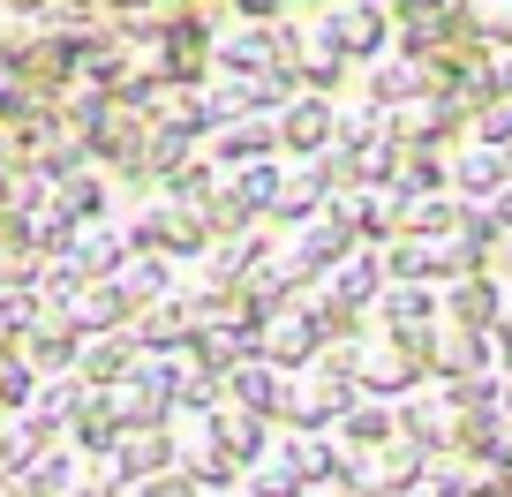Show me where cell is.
Segmentation results:
<instances>
[{"mask_svg": "<svg viewBox=\"0 0 512 497\" xmlns=\"http://www.w3.org/2000/svg\"><path fill=\"white\" fill-rule=\"evenodd\" d=\"M136 362H144V347H136L128 332H91V339H83V354H76V377L91 392H113V385L136 377Z\"/></svg>", "mask_w": 512, "mask_h": 497, "instance_id": "obj_10", "label": "cell"}, {"mask_svg": "<svg viewBox=\"0 0 512 497\" xmlns=\"http://www.w3.org/2000/svg\"><path fill=\"white\" fill-rule=\"evenodd\" d=\"M53 445H61V430H53V422H38L31 407L0 415V482H16L23 467H31L38 452H53Z\"/></svg>", "mask_w": 512, "mask_h": 497, "instance_id": "obj_15", "label": "cell"}, {"mask_svg": "<svg viewBox=\"0 0 512 497\" xmlns=\"http://www.w3.org/2000/svg\"><path fill=\"white\" fill-rule=\"evenodd\" d=\"M430 91V76H422V61H407V53H377V61H362V98L369 106H407V98Z\"/></svg>", "mask_w": 512, "mask_h": 497, "instance_id": "obj_13", "label": "cell"}, {"mask_svg": "<svg viewBox=\"0 0 512 497\" xmlns=\"http://www.w3.org/2000/svg\"><path fill=\"white\" fill-rule=\"evenodd\" d=\"M437 309H445V317L460 324V332H490V324H497V309H505V294H497V279L467 272V279H452V294H445Z\"/></svg>", "mask_w": 512, "mask_h": 497, "instance_id": "obj_23", "label": "cell"}, {"mask_svg": "<svg viewBox=\"0 0 512 497\" xmlns=\"http://www.w3.org/2000/svg\"><path fill=\"white\" fill-rule=\"evenodd\" d=\"M279 460H287L302 482H324V475H339V467H347V460H339V452L324 445L317 430H294V437H279Z\"/></svg>", "mask_w": 512, "mask_h": 497, "instance_id": "obj_29", "label": "cell"}, {"mask_svg": "<svg viewBox=\"0 0 512 497\" xmlns=\"http://www.w3.org/2000/svg\"><path fill=\"white\" fill-rule=\"evenodd\" d=\"M377 309L392 317V332H422V324L437 317V294L422 287V279H392V287L377 294Z\"/></svg>", "mask_w": 512, "mask_h": 497, "instance_id": "obj_27", "label": "cell"}, {"mask_svg": "<svg viewBox=\"0 0 512 497\" xmlns=\"http://www.w3.org/2000/svg\"><path fill=\"white\" fill-rule=\"evenodd\" d=\"M452 226H460V196H407L400 204V234H430V241H445Z\"/></svg>", "mask_w": 512, "mask_h": 497, "instance_id": "obj_28", "label": "cell"}, {"mask_svg": "<svg viewBox=\"0 0 512 497\" xmlns=\"http://www.w3.org/2000/svg\"><path fill=\"white\" fill-rule=\"evenodd\" d=\"M309 31L362 68V61H377V53H392V8H377V0H332V8H317Z\"/></svg>", "mask_w": 512, "mask_h": 497, "instance_id": "obj_2", "label": "cell"}, {"mask_svg": "<svg viewBox=\"0 0 512 497\" xmlns=\"http://www.w3.org/2000/svg\"><path fill=\"white\" fill-rule=\"evenodd\" d=\"M392 430H400V422L384 415L377 400H354L347 415H339V437H347V445H384V437H392Z\"/></svg>", "mask_w": 512, "mask_h": 497, "instance_id": "obj_36", "label": "cell"}, {"mask_svg": "<svg viewBox=\"0 0 512 497\" xmlns=\"http://www.w3.org/2000/svg\"><path fill=\"white\" fill-rule=\"evenodd\" d=\"M302 490H309V482L272 452V460H249V490H241V497H302Z\"/></svg>", "mask_w": 512, "mask_h": 497, "instance_id": "obj_37", "label": "cell"}, {"mask_svg": "<svg viewBox=\"0 0 512 497\" xmlns=\"http://www.w3.org/2000/svg\"><path fill=\"white\" fill-rule=\"evenodd\" d=\"M272 121H279V159H324V151H332V129H339V98L294 91Z\"/></svg>", "mask_w": 512, "mask_h": 497, "instance_id": "obj_3", "label": "cell"}, {"mask_svg": "<svg viewBox=\"0 0 512 497\" xmlns=\"http://www.w3.org/2000/svg\"><path fill=\"white\" fill-rule=\"evenodd\" d=\"M279 61H287L279 53V23L234 16L226 31H211V68H226V76H272Z\"/></svg>", "mask_w": 512, "mask_h": 497, "instance_id": "obj_4", "label": "cell"}, {"mask_svg": "<svg viewBox=\"0 0 512 497\" xmlns=\"http://www.w3.org/2000/svg\"><path fill=\"white\" fill-rule=\"evenodd\" d=\"M128 497H204V482L189 475V467H159V475H144V482H128Z\"/></svg>", "mask_w": 512, "mask_h": 497, "instance_id": "obj_39", "label": "cell"}, {"mask_svg": "<svg viewBox=\"0 0 512 497\" xmlns=\"http://www.w3.org/2000/svg\"><path fill=\"white\" fill-rule=\"evenodd\" d=\"M113 467H121V482H144V475H159V467H174V430H121Z\"/></svg>", "mask_w": 512, "mask_h": 497, "instance_id": "obj_24", "label": "cell"}, {"mask_svg": "<svg viewBox=\"0 0 512 497\" xmlns=\"http://www.w3.org/2000/svg\"><path fill=\"white\" fill-rule=\"evenodd\" d=\"M219 400H226V377H219V369H204V362H196L189 377H181V392H174V415H211Z\"/></svg>", "mask_w": 512, "mask_h": 497, "instance_id": "obj_35", "label": "cell"}, {"mask_svg": "<svg viewBox=\"0 0 512 497\" xmlns=\"http://www.w3.org/2000/svg\"><path fill=\"white\" fill-rule=\"evenodd\" d=\"M61 437H68L76 452H113V445H121V415H113V392H83L76 415L61 422Z\"/></svg>", "mask_w": 512, "mask_h": 497, "instance_id": "obj_22", "label": "cell"}, {"mask_svg": "<svg viewBox=\"0 0 512 497\" xmlns=\"http://www.w3.org/2000/svg\"><path fill=\"white\" fill-rule=\"evenodd\" d=\"M174 460L189 467V475L204 482V490H234V475H241V460H234V452H226L219 437L204 430V422H189V430L174 422Z\"/></svg>", "mask_w": 512, "mask_h": 497, "instance_id": "obj_12", "label": "cell"}, {"mask_svg": "<svg viewBox=\"0 0 512 497\" xmlns=\"http://www.w3.org/2000/svg\"><path fill=\"white\" fill-rule=\"evenodd\" d=\"M128 249H144V257H166V264H189V257H204L211 249V226H204V211L196 204H174V196H159L151 189L144 204L128 211Z\"/></svg>", "mask_w": 512, "mask_h": 497, "instance_id": "obj_1", "label": "cell"}, {"mask_svg": "<svg viewBox=\"0 0 512 497\" xmlns=\"http://www.w3.org/2000/svg\"><path fill=\"white\" fill-rule=\"evenodd\" d=\"M226 400L256 407V415H279V400H287V369H272L264 354H241V362L226 369Z\"/></svg>", "mask_w": 512, "mask_h": 497, "instance_id": "obj_17", "label": "cell"}, {"mask_svg": "<svg viewBox=\"0 0 512 497\" xmlns=\"http://www.w3.org/2000/svg\"><path fill=\"white\" fill-rule=\"evenodd\" d=\"M354 377H362V392H407V385H415V354H407V347L362 354V369H354Z\"/></svg>", "mask_w": 512, "mask_h": 497, "instance_id": "obj_33", "label": "cell"}, {"mask_svg": "<svg viewBox=\"0 0 512 497\" xmlns=\"http://www.w3.org/2000/svg\"><path fill=\"white\" fill-rule=\"evenodd\" d=\"M475 144L512 151V98H490V106H475Z\"/></svg>", "mask_w": 512, "mask_h": 497, "instance_id": "obj_40", "label": "cell"}, {"mask_svg": "<svg viewBox=\"0 0 512 497\" xmlns=\"http://www.w3.org/2000/svg\"><path fill=\"white\" fill-rule=\"evenodd\" d=\"M16 354L38 369V377H53V369H76V354H83V324L68 317V309H46V317H38L31 332L16 339Z\"/></svg>", "mask_w": 512, "mask_h": 497, "instance_id": "obj_8", "label": "cell"}, {"mask_svg": "<svg viewBox=\"0 0 512 497\" xmlns=\"http://www.w3.org/2000/svg\"><path fill=\"white\" fill-rule=\"evenodd\" d=\"M324 294H332L339 309H369V302L384 294V257L369 249V241H354L347 257H339L332 272H324Z\"/></svg>", "mask_w": 512, "mask_h": 497, "instance_id": "obj_11", "label": "cell"}, {"mask_svg": "<svg viewBox=\"0 0 512 497\" xmlns=\"http://www.w3.org/2000/svg\"><path fill=\"white\" fill-rule=\"evenodd\" d=\"M53 204H61L76 226H91V219H113V189H106V174H98V166H76L68 181H53Z\"/></svg>", "mask_w": 512, "mask_h": 497, "instance_id": "obj_25", "label": "cell"}, {"mask_svg": "<svg viewBox=\"0 0 512 497\" xmlns=\"http://www.w3.org/2000/svg\"><path fill=\"white\" fill-rule=\"evenodd\" d=\"M264 257H272V241L256 234V226H249V234L211 241V249H204V287H241V279H249Z\"/></svg>", "mask_w": 512, "mask_h": 497, "instance_id": "obj_19", "label": "cell"}, {"mask_svg": "<svg viewBox=\"0 0 512 497\" xmlns=\"http://www.w3.org/2000/svg\"><path fill=\"white\" fill-rule=\"evenodd\" d=\"M128 339L144 354H181L196 339V317H189V294H166V302H144L128 317Z\"/></svg>", "mask_w": 512, "mask_h": 497, "instance_id": "obj_9", "label": "cell"}, {"mask_svg": "<svg viewBox=\"0 0 512 497\" xmlns=\"http://www.w3.org/2000/svg\"><path fill=\"white\" fill-rule=\"evenodd\" d=\"M490 332H497V362L512 369V309H497V324H490Z\"/></svg>", "mask_w": 512, "mask_h": 497, "instance_id": "obj_41", "label": "cell"}, {"mask_svg": "<svg viewBox=\"0 0 512 497\" xmlns=\"http://www.w3.org/2000/svg\"><path fill=\"white\" fill-rule=\"evenodd\" d=\"M83 392H91V385H83L76 369H53V377H38V392H31V415L61 430V422L76 415V400H83Z\"/></svg>", "mask_w": 512, "mask_h": 497, "instance_id": "obj_31", "label": "cell"}, {"mask_svg": "<svg viewBox=\"0 0 512 497\" xmlns=\"http://www.w3.org/2000/svg\"><path fill=\"white\" fill-rule=\"evenodd\" d=\"M347 249H354V234L332 219V211H317V219H302V226H294V241L279 249V257H287V272L309 287V279H324L339 257H347Z\"/></svg>", "mask_w": 512, "mask_h": 497, "instance_id": "obj_6", "label": "cell"}, {"mask_svg": "<svg viewBox=\"0 0 512 497\" xmlns=\"http://www.w3.org/2000/svg\"><path fill=\"white\" fill-rule=\"evenodd\" d=\"M482 204H490V219H497V226H505V234H512V181H505V189H497V196H482Z\"/></svg>", "mask_w": 512, "mask_h": 497, "instance_id": "obj_42", "label": "cell"}, {"mask_svg": "<svg viewBox=\"0 0 512 497\" xmlns=\"http://www.w3.org/2000/svg\"><path fill=\"white\" fill-rule=\"evenodd\" d=\"M189 369H196V354H189V347H181V354H144V362H136V385L159 392V400L174 407V392H181V377H189Z\"/></svg>", "mask_w": 512, "mask_h": 497, "instance_id": "obj_34", "label": "cell"}, {"mask_svg": "<svg viewBox=\"0 0 512 497\" xmlns=\"http://www.w3.org/2000/svg\"><path fill=\"white\" fill-rule=\"evenodd\" d=\"M204 159L219 166V174H234V166H249V159H279V121H272V113L219 121V129L204 136Z\"/></svg>", "mask_w": 512, "mask_h": 497, "instance_id": "obj_5", "label": "cell"}, {"mask_svg": "<svg viewBox=\"0 0 512 497\" xmlns=\"http://www.w3.org/2000/svg\"><path fill=\"white\" fill-rule=\"evenodd\" d=\"M31 392H38V369L23 362L16 347L0 354V415H16V407H31Z\"/></svg>", "mask_w": 512, "mask_h": 497, "instance_id": "obj_38", "label": "cell"}, {"mask_svg": "<svg viewBox=\"0 0 512 497\" xmlns=\"http://www.w3.org/2000/svg\"><path fill=\"white\" fill-rule=\"evenodd\" d=\"M264 422H272V415H256V407H234V400H219V407L204 415V430L219 437V445L234 452L241 467H249V460H264V452H272V445H264Z\"/></svg>", "mask_w": 512, "mask_h": 497, "instance_id": "obj_21", "label": "cell"}, {"mask_svg": "<svg viewBox=\"0 0 512 497\" xmlns=\"http://www.w3.org/2000/svg\"><path fill=\"white\" fill-rule=\"evenodd\" d=\"M204 497H241V490H204Z\"/></svg>", "mask_w": 512, "mask_h": 497, "instance_id": "obj_43", "label": "cell"}, {"mask_svg": "<svg viewBox=\"0 0 512 497\" xmlns=\"http://www.w3.org/2000/svg\"><path fill=\"white\" fill-rule=\"evenodd\" d=\"M392 189H400V196H437V189H452V159H445V151H407L400 174H392Z\"/></svg>", "mask_w": 512, "mask_h": 497, "instance_id": "obj_32", "label": "cell"}, {"mask_svg": "<svg viewBox=\"0 0 512 497\" xmlns=\"http://www.w3.org/2000/svg\"><path fill=\"white\" fill-rule=\"evenodd\" d=\"M332 189H339V166H332V159H287V181H279L272 219H279V226L317 219V211L332 204Z\"/></svg>", "mask_w": 512, "mask_h": 497, "instance_id": "obj_7", "label": "cell"}, {"mask_svg": "<svg viewBox=\"0 0 512 497\" xmlns=\"http://www.w3.org/2000/svg\"><path fill=\"white\" fill-rule=\"evenodd\" d=\"M279 181H287V159H249V166H234V174H226V189L241 196V211H249V219H272Z\"/></svg>", "mask_w": 512, "mask_h": 497, "instance_id": "obj_26", "label": "cell"}, {"mask_svg": "<svg viewBox=\"0 0 512 497\" xmlns=\"http://www.w3.org/2000/svg\"><path fill=\"white\" fill-rule=\"evenodd\" d=\"M505 181H512V151H497V144H467V151H452V196L482 204V196H497Z\"/></svg>", "mask_w": 512, "mask_h": 497, "instance_id": "obj_16", "label": "cell"}, {"mask_svg": "<svg viewBox=\"0 0 512 497\" xmlns=\"http://www.w3.org/2000/svg\"><path fill=\"white\" fill-rule=\"evenodd\" d=\"M68 257H76L91 279H113L136 249H128V226L121 219H91V226H76V249H68Z\"/></svg>", "mask_w": 512, "mask_h": 497, "instance_id": "obj_20", "label": "cell"}, {"mask_svg": "<svg viewBox=\"0 0 512 497\" xmlns=\"http://www.w3.org/2000/svg\"><path fill=\"white\" fill-rule=\"evenodd\" d=\"M113 279L128 287V302H136V309H144V302H166V294H174V264H166V257H144V249H136V257H128Z\"/></svg>", "mask_w": 512, "mask_h": 497, "instance_id": "obj_30", "label": "cell"}, {"mask_svg": "<svg viewBox=\"0 0 512 497\" xmlns=\"http://www.w3.org/2000/svg\"><path fill=\"white\" fill-rule=\"evenodd\" d=\"M68 317L83 324V339H91V332H128L136 302H128V287H121V279H83V294L68 302Z\"/></svg>", "mask_w": 512, "mask_h": 497, "instance_id": "obj_18", "label": "cell"}, {"mask_svg": "<svg viewBox=\"0 0 512 497\" xmlns=\"http://www.w3.org/2000/svg\"><path fill=\"white\" fill-rule=\"evenodd\" d=\"M317 347H324V332L309 324V309H272V317H264V347H256V354H264L272 369H302Z\"/></svg>", "mask_w": 512, "mask_h": 497, "instance_id": "obj_14", "label": "cell"}]
</instances>
